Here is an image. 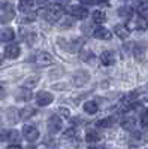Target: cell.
<instances>
[{"instance_id":"obj_21","label":"cell","mask_w":148,"mask_h":149,"mask_svg":"<svg viewBox=\"0 0 148 149\" xmlns=\"http://www.w3.org/2000/svg\"><path fill=\"white\" fill-rule=\"evenodd\" d=\"M105 19H106L105 12H102V10H94L93 12V22L102 24V22H105Z\"/></svg>"},{"instance_id":"obj_3","label":"cell","mask_w":148,"mask_h":149,"mask_svg":"<svg viewBox=\"0 0 148 149\" xmlns=\"http://www.w3.org/2000/svg\"><path fill=\"white\" fill-rule=\"evenodd\" d=\"M46 125H48V131H49V133L55 134V133H58L61 128H63V121L60 119V116H57V115H53L51 118L48 119Z\"/></svg>"},{"instance_id":"obj_30","label":"cell","mask_w":148,"mask_h":149,"mask_svg":"<svg viewBox=\"0 0 148 149\" xmlns=\"http://www.w3.org/2000/svg\"><path fill=\"white\" fill-rule=\"evenodd\" d=\"M5 97H6V91H5L3 86H0V100H3Z\"/></svg>"},{"instance_id":"obj_9","label":"cell","mask_w":148,"mask_h":149,"mask_svg":"<svg viewBox=\"0 0 148 149\" xmlns=\"http://www.w3.org/2000/svg\"><path fill=\"white\" fill-rule=\"evenodd\" d=\"M93 36L96 37V39H100V40H109L111 37H112V33L105 27H97L93 31Z\"/></svg>"},{"instance_id":"obj_10","label":"cell","mask_w":148,"mask_h":149,"mask_svg":"<svg viewBox=\"0 0 148 149\" xmlns=\"http://www.w3.org/2000/svg\"><path fill=\"white\" fill-rule=\"evenodd\" d=\"M34 8V2L33 0H20L18 3V10L22 12V14H29V12H32Z\"/></svg>"},{"instance_id":"obj_12","label":"cell","mask_w":148,"mask_h":149,"mask_svg":"<svg viewBox=\"0 0 148 149\" xmlns=\"http://www.w3.org/2000/svg\"><path fill=\"white\" fill-rule=\"evenodd\" d=\"M100 61H102L103 66H112L115 63V57H114V54L111 51H105L100 55Z\"/></svg>"},{"instance_id":"obj_20","label":"cell","mask_w":148,"mask_h":149,"mask_svg":"<svg viewBox=\"0 0 148 149\" xmlns=\"http://www.w3.org/2000/svg\"><path fill=\"white\" fill-rule=\"evenodd\" d=\"M84 110L87 112V113L93 115V113H97L99 106H97L96 102H85V104H84Z\"/></svg>"},{"instance_id":"obj_27","label":"cell","mask_w":148,"mask_h":149,"mask_svg":"<svg viewBox=\"0 0 148 149\" xmlns=\"http://www.w3.org/2000/svg\"><path fill=\"white\" fill-rule=\"evenodd\" d=\"M73 26V21L72 19H65V22H61V29H67V27H72Z\"/></svg>"},{"instance_id":"obj_15","label":"cell","mask_w":148,"mask_h":149,"mask_svg":"<svg viewBox=\"0 0 148 149\" xmlns=\"http://www.w3.org/2000/svg\"><path fill=\"white\" fill-rule=\"evenodd\" d=\"M85 140L88 143H96V142L100 140V134H99L97 130H88L85 133Z\"/></svg>"},{"instance_id":"obj_5","label":"cell","mask_w":148,"mask_h":149,"mask_svg":"<svg viewBox=\"0 0 148 149\" xmlns=\"http://www.w3.org/2000/svg\"><path fill=\"white\" fill-rule=\"evenodd\" d=\"M54 100V97L51 93H46V91H39L38 94H36V103H38L39 106H48L51 104Z\"/></svg>"},{"instance_id":"obj_16","label":"cell","mask_w":148,"mask_h":149,"mask_svg":"<svg viewBox=\"0 0 148 149\" xmlns=\"http://www.w3.org/2000/svg\"><path fill=\"white\" fill-rule=\"evenodd\" d=\"M135 124H136V119H135L133 116H124L123 121H121V127L124 130H133Z\"/></svg>"},{"instance_id":"obj_13","label":"cell","mask_w":148,"mask_h":149,"mask_svg":"<svg viewBox=\"0 0 148 149\" xmlns=\"http://www.w3.org/2000/svg\"><path fill=\"white\" fill-rule=\"evenodd\" d=\"M32 91L30 90H27V88H21V90H18L17 91V100H21V102H29L30 98H32Z\"/></svg>"},{"instance_id":"obj_7","label":"cell","mask_w":148,"mask_h":149,"mask_svg":"<svg viewBox=\"0 0 148 149\" xmlns=\"http://www.w3.org/2000/svg\"><path fill=\"white\" fill-rule=\"evenodd\" d=\"M0 140L2 142H15V140H18V131H15V130H2L0 131Z\"/></svg>"},{"instance_id":"obj_4","label":"cell","mask_w":148,"mask_h":149,"mask_svg":"<svg viewBox=\"0 0 148 149\" xmlns=\"http://www.w3.org/2000/svg\"><path fill=\"white\" fill-rule=\"evenodd\" d=\"M22 136H24V139H26V140L34 142V140L39 139V131H38V128L33 127V125H24L22 127Z\"/></svg>"},{"instance_id":"obj_33","label":"cell","mask_w":148,"mask_h":149,"mask_svg":"<svg viewBox=\"0 0 148 149\" xmlns=\"http://www.w3.org/2000/svg\"><path fill=\"white\" fill-rule=\"evenodd\" d=\"M53 88H54V90H63V88H65V85H54Z\"/></svg>"},{"instance_id":"obj_2","label":"cell","mask_w":148,"mask_h":149,"mask_svg":"<svg viewBox=\"0 0 148 149\" xmlns=\"http://www.w3.org/2000/svg\"><path fill=\"white\" fill-rule=\"evenodd\" d=\"M67 14L72 15L73 18H76V19H84V18H87L88 10L81 5H72V6L67 8Z\"/></svg>"},{"instance_id":"obj_29","label":"cell","mask_w":148,"mask_h":149,"mask_svg":"<svg viewBox=\"0 0 148 149\" xmlns=\"http://www.w3.org/2000/svg\"><path fill=\"white\" fill-rule=\"evenodd\" d=\"M84 55H85V57H82V60H85V61H90V60H91L90 57H91V55H94V54H93V52H84Z\"/></svg>"},{"instance_id":"obj_25","label":"cell","mask_w":148,"mask_h":149,"mask_svg":"<svg viewBox=\"0 0 148 149\" xmlns=\"http://www.w3.org/2000/svg\"><path fill=\"white\" fill-rule=\"evenodd\" d=\"M133 54H135V57H136V58H142L144 54H145V45H135Z\"/></svg>"},{"instance_id":"obj_26","label":"cell","mask_w":148,"mask_h":149,"mask_svg":"<svg viewBox=\"0 0 148 149\" xmlns=\"http://www.w3.org/2000/svg\"><path fill=\"white\" fill-rule=\"evenodd\" d=\"M141 125L142 127L148 125V112H144V113H142V116H141Z\"/></svg>"},{"instance_id":"obj_11","label":"cell","mask_w":148,"mask_h":149,"mask_svg":"<svg viewBox=\"0 0 148 149\" xmlns=\"http://www.w3.org/2000/svg\"><path fill=\"white\" fill-rule=\"evenodd\" d=\"M114 31L118 37H121V39H126V37H129V34H130V30L127 29V26H124V24H117V26L114 27Z\"/></svg>"},{"instance_id":"obj_8","label":"cell","mask_w":148,"mask_h":149,"mask_svg":"<svg viewBox=\"0 0 148 149\" xmlns=\"http://www.w3.org/2000/svg\"><path fill=\"white\" fill-rule=\"evenodd\" d=\"M20 52H21V48H20V45H17V43H11V45H8V46L5 48V55H6L8 58H11V60L17 58V57L20 55Z\"/></svg>"},{"instance_id":"obj_22","label":"cell","mask_w":148,"mask_h":149,"mask_svg":"<svg viewBox=\"0 0 148 149\" xmlns=\"http://www.w3.org/2000/svg\"><path fill=\"white\" fill-rule=\"evenodd\" d=\"M112 122H114L112 118H105V119L97 121V122H96V127H97V128H108V127L112 125Z\"/></svg>"},{"instance_id":"obj_1","label":"cell","mask_w":148,"mask_h":149,"mask_svg":"<svg viewBox=\"0 0 148 149\" xmlns=\"http://www.w3.org/2000/svg\"><path fill=\"white\" fill-rule=\"evenodd\" d=\"M61 15H63V10H61V8L57 5V6H48L46 10L43 12V18L49 22H55L61 18Z\"/></svg>"},{"instance_id":"obj_17","label":"cell","mask_w":148,"mask_h":149,"mask_svg":"<svg viewBox=\"0 0 148 149\" xmlns=\"http://www.w3.org/2000/svg\"><path fill=\"white\" fill-rule=\"evenodd\" d=\"M15 37V33L12 29H5L2 33H0V42H11Z\"/></svg>"},{"instance_id":"obj_32","label":"cell","mask_w":148,"mask_h":149,"mask_svg":"<svg viewBox=\"0 0 148 149\" xmlns=\"http://www.w3.org/2000/svg\"><path fill=\"white\" fill-rule=\"evenodd\" d=\"M6 149H22L20 145H11V146H8Z\"/></svg>"},{"instance_id":"obj_28","label":"cell","mask_w":148,"mask_h":149,"mask_svg":"<svg viewBox=\"0 0 148 149\" xmlns=\"http://www.w3.org/2000/svg\"><path fill=\"white\" fill-rule=\"evenodd\" d=\"M79 2H81L82 5H94L97 0H79Z\"/></svg>"},{"instance_id":"obj_23","label":"cell","mask_w":148,"mask_h":149,"mask_svg":"<svg viewBox=\"0 0 148 149\" xmlns=\"http://www.w3.org/2000/svg\"><path fill=\"white\" fill-rule=\"evenodd\" d=\"M36 113V110L33 109V107H30V106H27V107H24L22 110H21V119H27V118H30V116H33Z\"/></svg>"},{"instance_id":"obj_24","label":"cell","mask_w":148,"mask_h":149,"mask_svg":"<svg viewBox=\"0 0 148 149\" xmlns=\"http://www.w3.org/2000/svg\"><path fill=\"white\" fill-rule=\"evenodd\" d=\"M22 39L26 40L29 45H33V42L36 40V34L33 31H24L22 33Z\"/></svg>"},{"instance_id":"obj_6","label":"cell","mask_w":148,"mask_h":149,"mask_svg":"<svg viewBox=\"0 0 148 149\" xmlns=\"http://www.w3.org/2000/svg\"><path fill=\"white\" fill-rule=\"evenodd\" d=\"M88 81H90V74L85 70H79V72H76L75 74H73V85L75 86H82Z\"/></svg>"},{"instance_id":"obj_18","label":"cell","mask_w":148,"mask_h":149,"mask_svg":"<svg viewBox=\"0 0 148 149\" xmlns=\"http://www.w3.org/2000/svg\"><path fill=\"white\" fill-rule=\"evenodd\" d=\"M36 60H38V63H39V64H51L53 61H54L49 52H41L39 57L36 58Z\"/></svg>"},{"instance_id":"obj_36","label":"cell","mask_w":148,"mask_h":149,"mask_svg":"<svg viewBox=\"0 0 148 149\" xmlns=\"http://www.w3.org/2000/svg\"><path fill=\"white\" fill-rule=\"evenodd\" d=\"M97 2H99V3H106L108 0H97Z\"/></svg>"},{"instance_id":"obj_35","label":"cell","mask_w":148,"mask_h":149,"mask_svg":"<svg viewBox=\"0 0 148 149\" xmlns=\"http://www.w3.org/2000/svg\"><path fill=\"white\" fill-rule=\"evenodd\" d=\"M6 6V2L5 0H0V8H5Z\"/></svg>"},{"instance_id":"obj_19","label":"cell","mask_w":148,"mask_h":149,"mask_svg":"<svg viewBox=\"0 0 148 149\" xmlns=\"http://www.w3.org/2000/svg\"><path fill=\"white\" fill-rule=\"evenodd\" d=\"M118 15H120L121 18L129 19V18H132V15H133V9H132L130 6H121V8L118 9Z\"/></svg>"},{"instance_id":"obj_31","label":"cell","mask_w":148,"mask_h":149,"mask_svg":"<svg viewBox=\"0 0 148 149\" xmlns=\"http://www.w3.org/2000/svg\"><path fill=\"white\" fill-rule=\"evenodd\" d=\"M55 3H57V5H67L69 0H55Z\"/></svg>"},{"instance_id":"obj_37","label":"cell","mask_w":148,"mask_h":149,"mask_svg":"<svg viewBox=\"0 0 148 149\" xmlns=\"http://www.w3.org/2000/svg\"><path fill=\"white\" fill-rule=\"evenodd\" d=\"M2 61H3V58H2V57H0V64H2Z\"/></svg>"},{"instance_id":"obj_14","label":"cell","mask_w":148,"mask_h":149,"mask_svg":"<svg viewBox=\"0 0 148 149\" xmlns=\"http://www.w3.org/2000/svg\"><path fill=\"white\" fill-rule=\"evenodd\" d=\"M15 12H14V8H12V5H6L5 6V14L2 15V18H0V21L2 22H9L12 18H14Z\"/></svg>"},{"instance_id":"obj_34","label":"cell","mask_w":148,"mask_h":149,"mask_svg":"<svg viewBox=\"0 0 148 149\" xmlns=\"http://www.w3.org/2000/svg\"><path fill=\"white\" fill-rule=\"evenodd\" d=\"M88 149H105L103 146H90Z\"/></svg>"}]
</instances>
